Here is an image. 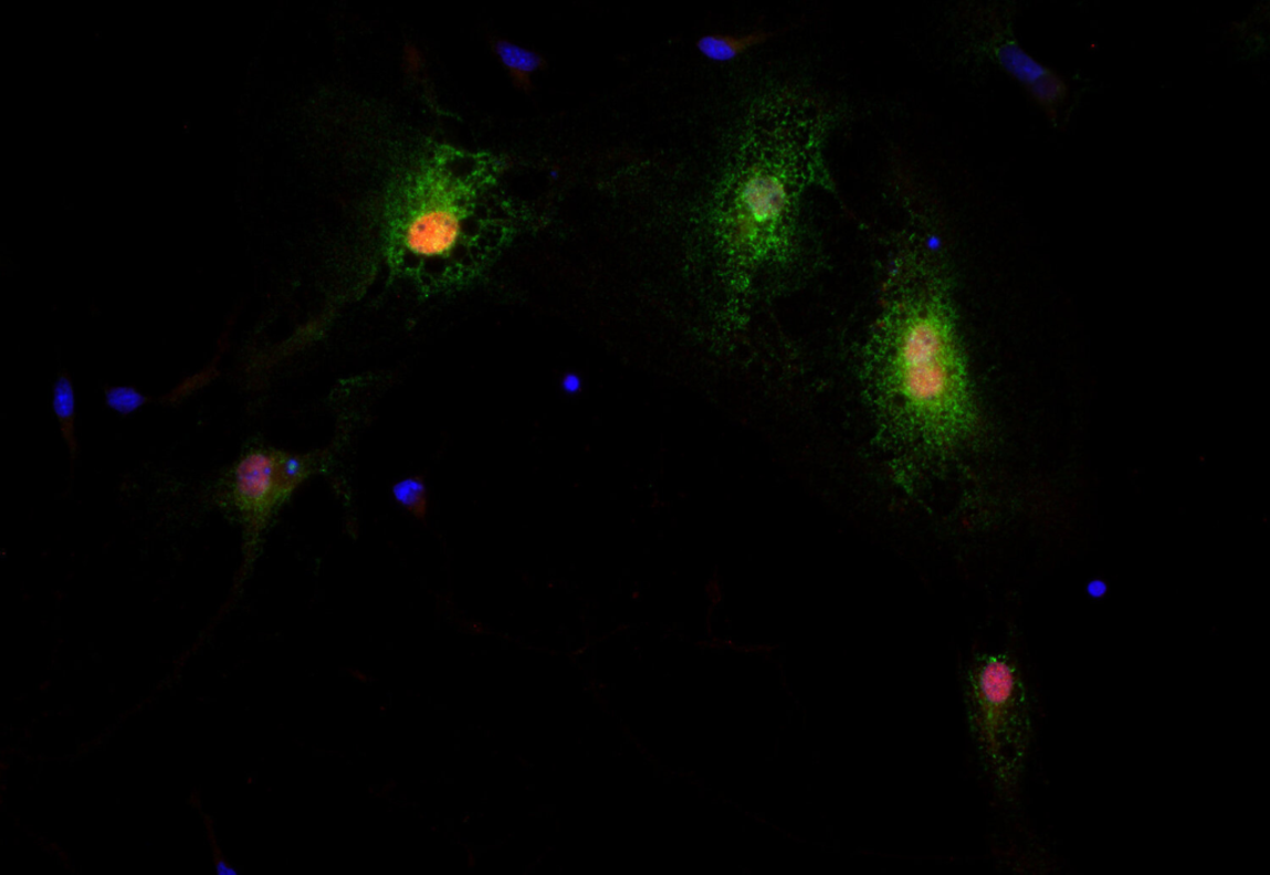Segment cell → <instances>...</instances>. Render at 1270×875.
Here are the masks:
<instances>
[{"label":"cell","instance_id":"cell-1","mask_svg":"<svg viewBox=\"0 0 1270 875\" xmlns=\"http://www.w3.org/2000/svg\"><path fill=\"white\" fill-rule=\"evenodd\" d=\"M832 122L827 102L798 87L760 102L728 182L723 218L727 249L742 266L788 259L806 192L836 188L825 160Z\"/></svg>","mask_w":1270,"mask_h":875},{"label":"cell","instance_id":"cell-2","mask_svg":"<svg viewBox=\"0 0 1270 875\" xmlns=\"http://www.w3.org/2000/svg\"><path fill=\"white\" fill-rule=\"evenodd\" d=\"M899 253L863 355V379L914 419L942 426L970 404L947 283L933 254Z\"/></svg>","mask_w":1270,"mask_h":875},{"label":"cell","instance_id":"cell-3","mask_svg":"<svg viewBox=\"0 0 1270 875\" xmlns=\"http://www.w3.org/2000/svg\"><path fill=\"white\" fill-rule=\"evenodd\" d=\"M970 724L991 783L1005 799L1020 788L1032 737L1031 708L1018 670L991 656L972 676Z\"/></svg>","mask_w":1270,"mask_h":875},{"label":"cell","instance_id":"cell-4","mask_svg":"<svg viewBox=\"0 0 1270 875\" xmlns=\"http://www.w3.org/2000/svg\"><path fill=\"white\" fill-rule=\"evenodd\" d=\"M281 452L272 447H253L233 465L229 479L217 494L218 504L235 510L245 528L243 563L240 577L246 574L263 533L277 508L291 497L281 473Z\"/></svg>","mask_w":1270,"mask_h":875},{"label":"cell","instance_id":"cell-5","mask_svg":"<svg viewBox=\"0 0 1270 875\" xmlns=\"http://www.w3.org/2000/svg\"><path fill=\"white\" fill-rule=\"evenodd\" d=\"M463 235L459 209L447 200H429L414 209L402 229L403 249L420 259H439L450 254Z\"/></svg>","mask_w":1270,"mask_h":875},{"label":"cell","instance_id":"cell-6","mask_svg":"<svg viewBox=\"0 0 1270 875\" xmlns=\"http://www.w3.org/2000/svg\"><path fill=\"white\" fill-rule=\"evenodd\" d=\"M494 54L510 73L516 88L531 93L532 75L546 67V59L534 50L500 39L493 44Z\"/></svg>","mask_w":1270,"mask_h":875},{"label":"cell","instance_id":"cell-7","mask_svg":"<svg viewBox=\"0 0 1270 875\" xmlns=\"http://www.w3.org/2000/svg\"><path fill=\"white\" fill-rule=\"evenodd\" d=\"M776 32L756 30L754 33L735 36L728 34H706L697 39L696 49L701 55L715 64H727L746 53L751 48L764 44L776 36Z\"/></svg>","mask_w":1270,"mask_h":875},{"label":"cell","instance_id":"cell-8","mask_svg":"<svg viewBox=\"0 0 1270 875\" xmlns=\"http://www.w3.org/2000/svg\"><path fill=\"white\" fill-rule=\"evenodd\" d=\"M53 411L60 425L61 435L69 447L71 460L78 452L76 436L77 393L69 373H59L53 384Z\"/></svg>","mask_w":1270,"mask_h":875},{"label":"cell","instance_id":"cell-9","mask_svg":"<svg viewBox=\"0 0 1270 875\" xmlns=\"http://www.w3.org/2000/svg\"><path fill=\"white\" fill-rule=\"evenodd\" d=\"M997 59L1000 65L1008 71L1011 76L1030 88L1051 73L1040 61L1032 57L1028 51H1025L1021 46L1012 42H1006L998 46Z\"/></svg>","mask_w":1270,"mask_h":875},{"label":"cell","instance_id":"cell-10","mask_svg":"<svg viewBox=\"0 0 1270 875\" xmlns=\"http://www.w3.org/2000/svg\"><path fill=\"white\" fill-rule=\"evenodd\" d=\"M392 496L395 502L406 512L420 521L424 520L427 510H429V495H427V487L421 476L405 477L395 484Z\"/></svg>","mask_w":1270,"mask_h":875},{"label":"cell","instance_id":"cell-11","mask_svg":"<svg viewBox=\"0 0 1270 875\" xmlns=\"http://www.w3.org/2000/svg\"><path fill=\"white\" fill-rule=\"evenodd\" d=\"M107 409L122 417L138 412L149 402V397L134 386H108L104 392Z\"/></svg>","mask_w":1270,"mask_h":875},{"label":"cell","instance_id":"cell-12","mask_svg":"<svg viewBox=\"0 0 1270 875\" xmlns=\"http://www.w3.org/2000/svg\"><path fill=\"white\" fill-rule=\"evenodd\" d=\"M1064 84L1060 76L1051 73L1033 85L1030 91L1035 98L1043 102V104H1054L1060 101L1064 94Z\"/></svg>","mask_w":1270,"mask_h":875},{"label":"cell","instance_id":"cell-13","mask_svg":"<svg viewBox=\"0 0 1270 875\" xmlns=\"http://www.w3.org/2000/svg\"><path fill=\"white\" fill-rule=\"evenodd\" d=\"M405 63H406V65H408V68L411 71V73H419V71L423 64L420 50L416 49L412 45L406 48V50H405Z\"/></svg>","mask_w":1270,"mask_h":875},{"label":"cell","instance_id":"cell-14","mask_svg":"<svg viewBox=\"0 0 1270 875\" xmlns=\"http://www.w3.org/2000/svg\"><path fill=\"white\" fill-rule=\"evenodd\" d=\"M565 388H566L567 390H575L576 388H578V380H577V378H573V379H570V378H567V380H566V383H565ZM576 390H577V389H576Z\"/></svg>","mask_w":1270,"mask_h":875}]
</instances>
